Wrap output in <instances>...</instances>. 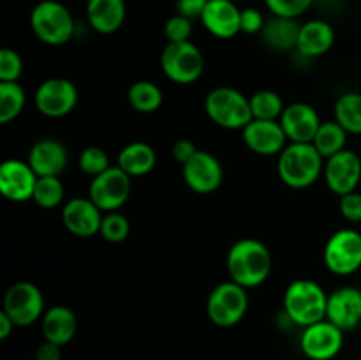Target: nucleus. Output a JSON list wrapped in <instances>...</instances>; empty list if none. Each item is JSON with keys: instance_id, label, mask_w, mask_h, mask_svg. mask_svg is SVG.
<instances>
[{"instance_id": "nucleus-16", "label": "nucleus", "mask_w": 361, "mask_h": 360, "mask_svg": "<svg viewBox=\"0 0 361 360\" xmlns=\"http://www.w3.org/2000/svg\"><path fill=\"white\" fill-rule=\"evenodd\" d=\"M104 212L90 198H71L62 208V222L67 232L80 239H90L101 232Z\"/></svg>"}, {"instance_id": "nucleus-34", "label": "nucleus", "mask_w": 361, "mask_h": 360, "mask_svg": "<svg viewBox=\"0 0 361 360\" xmlns=\"http://www.w3.org/2000/svg\"><path fill=\"white\" fill-rule=\"evenodd\" d=\"M78 166L81 172L94 179L111 168V162H109V155L101 147H87L78 155Z\"/></svg>"}, {"instance_id": "nucleus-4", "label": "nucleus", "mask_w": 361, "mask_h": 360, "mask_svg": "<svg viewBox=\"0 0 361 360\" xmlns=\"http://www.w3.org/2000/svg\"><path fill=\"white\" fill-rule=\"evenodd\" d=\"M204 113L215 126L242 131L252 120L250 99L233 87H215L204 97Z\"/></svg>"}, {"instance_id": "nucleus-31", "label": "nucleus", "mask_w": 361, "mask_h": 360, "mask_svg": "<svg viewBox=\"0 0 361 360\" xmlns=\"http://www.w3.org/2000/svg\"><path fill=\"white\" fill-rule=\"evenodd\" d=\"M249 99L252 119L256 120H279L286 108L282 95L277 94L275 90H268V88L257 90Z\"/></svg>"}, {"instance_id": "nucleus-40", "label": "nucleus", "mask_w": 361, "mask_h": 360, "mask_svg": "<svg viewBox=\"0 0 361 360\" xmlns=\"http://www.w3.org/2000/svg\"><path fill=\"white\" fill-rule=\"evenodd\" d=\"M208 0H176V13L189 20H201Z\"/></svg>"}, {"instance_id": "nucleus-6", "label": "nucleus", "mask_w": 361, "mask_h": 360, "mask_svg": "<svg viewBox=\"0 0 361 360\" xmlns=\"http://www.w3.org/2000/svg\"><path fill=\"white\" fill-rule=\"evenodd\" d=\"M247 309H249L247 289L231 279L215 286L208 295V320L221 328H231L238 325L245 318Z\"/></svg>"}, {"instance_id": "nucleus-3", "label": "nucleus", "mask_w": 361, "mask_h": 360, "mask_svg": "<svg viewBox=\"0 0 361 360\" xmlns=\"http://www.w3.org/2000/svg\"><path fill=\"white\" fill-rule=\"evenodd\" d=\"M282 306L293 325L305 328L326 318L328 293L312 279H296L286 288Z\"/></svg>"}, {"instance_id": "nucleus-36", "label": "nucleus", "mask_w": 361, "mask_h": 360, "mask_svg": "<svg viewBox=\"0 0 361 360\" xmlns=\"http://www.w3.org/2000/svg\"><path fill=\"white\" fill-rule=\"evenodd\" d=\"M23 73V60L13 48L0 49V81H18Z\"/></svg>"}, {"instance_id": "nucleus-2", "label": "nucleus", "mask_w": 361, "mask_h": 360, "mask_svg": "<svg viewBox=\"0 0 361 360\" xmlns=\"http://www.w3.org/2000/svg\"><path fill=\"white\" fill-rule=\"evenodd\" d=\"M277 173L291 189H307L324 172V157L312 143H288L277 155Z\"/></svg>"}, {"instance_id": "nucleus-28", "label": "nucleus", "mask_w": 361, "mask_h": 360, "mask_svg": "<svg viewBox=\"0 0 361 360\" xmlns=\"http://www.w3.org/2000/svg\"><path fill=\"white\" fill-rule=\"evenodd\" d=\"M348 131L337 120H326V122H321L319 129H317L316 136L312 140V145L326 161L328 157L344 150L345 143H348Z\"/></svg>"}, {"instance_id": "nucleus-13", "label": "nucleus", "mask_w": 361, "mask_h": 360, "mask_svg": "<svg viewBox=\"0 0 361 360\" xmlns=\"http://www.w3.org/2000/svg\"><path fill=\"white\" fill-rule=\"evenodd\" d=\"M324 182L338 198L358 191L361 186V159L356 152L344 148L324 161Z\"/></svg>"}, {"instance_id": "nucleus-29", "label": "nucleus", "mask_w": 361, "mask_h": 360, "mask_svg": "<svg viewBox=\"0 0 361 360\" xmlns=\"http://www.w3.org/2000/svg\"><path fill=\"white\" fill-rule=\"evenodd\" d=\"M335 120L349 134H361V94L360 92H344L338 95L334 106Z\"/></svg>"}, {"instance_id": "nucleus-39", "label": "nucleus", "mask_w": 361, "mask_h": 360, "mask_svg": "<svg viewBox=\"0 0 361 360\" xmlns=\"http://www.w3.org/2000/svg\"><path fill=\"white\" fill-rule=\"evenodd\" d=\"M264 23H267V20H264L263 13L259 9H256V7H245V9H242V14H240V30L243 34H261Z\"/></svg>"}, {"instance_id": "nucleus-44", "label": "nucleus", "mask_w": 361, "mask_h": 360, "mask_svg": "<svg viewBox=\"0 0 361 360\" xmlns=\"http://www.w3.org/2000/svg\"><path fill=\"white\" fill-rule=\"evenodd\" d=\"M360 191H361V186H360Z\"/></svg>"}, {"instance_id": "nucleus-17", "label": "nucleus", "mask_w": 361, "mask_h": 360, "mask_svg": "<svg viewBox=\"0 0 361 360\" xmlns=\"http://www.w3.org/2000/svg\"><path fill=\"white\" fill-rule=\"evenodd\" d=\"M242 136L247 148L254 154L263 155V157L279 155L289 143L279 120L252 119L242 129Z\"/></svg>"}, {"instance_id": "nucleus-12", "label": "nucleus", "mask_w": 361, "mask_h": 360, "mask_svg": "<svg viewBox=\"0 0 361 360\" xmlns=\"http://www.w3.org/2000/svg\"><path fill=\"white\" fill-rule=\"evenodd\" d=\"M344 346V330L326 318L303 328L300 335V348L310 360H331Z\"/></svg>"}, {"instance_id": "nucleus-7", "label": "nucleus", "mask_w": 361, "mask_h": 360, "mask_svg": "<svg viewBox=\"0 0 361 360\" xmlns=\"http://www.w3.org/2000/svg\"><path fill=\"white\" fill-rule=\"evenodd\" d=\"M161 69L176 85H192L204 71V59L194 42H168L161 53Z\"/></svg>"}, {"instance_id": "nucleus-43", "label": "nucleus", "mask_w": 361, "mask_h": 360, "mask_svg": "<svg viewBox=\"0 0 361 360\" xmlns=\"http://www.w3.org/2000/svg\"><path fill=\"white\" fill-rule=\"evenodd\" d=\"M14 327H16V325H14V321L11 320L9 316H7L6 313H4V311H0V339H7L11 335V332L14 330Z\"/></svg>"}, {"instance_id": "nucleus-37", "label": "nucleus", "mask_w": 361, "mask_h": 360, "mask_svg": "<svg viewBox=\"0 0 361 360\" xmlns=\"http://www.w3.org/2000/svg\"><path fill=\"white\" fill-rule=\"evenodd\" d=\"M190 35H192V20L178 13L166 20L164 37L168 39V42L190 41Z\"/></svg>"}, {"instance_id": "nucleus-8", "label": "nucleus", "mask_w": 361, "mask_h": 360, "mask_svg": "<svg viewBox=\"0 0 361 360\" xmlns=\"http://www.w3.org/2000/svg\"><path fill=\"white\" fill-rule=\"evenodd\" d=\"M323 260L335 275H351L361 268V233L355 228L337 229L324 244Z\"/></svg>"}, {"instance_id": "nucleus-22", "label": "nucleus", "mask_w": 361, "mask_h": 360, "mask_svg": "<svg viewBox=\"0 0 361 360\" xmlns=\"http://www.w3.org/2000/svg\"><path fill=\"white\" fill-rule=\"evenodd\" d=\"M335 44V28L326 20H309L302 23L296 52L314 60L326 55Z\"/></svg>"}, {"instance_id": "nucleus-14", "label": "nucleus", "mask_w": 361, "mask_h": 360, "mask_svg": "<svg viewBox=\"0 0 361 360\" xmlns=\"http://www.w3.org/2000/svg\"><path fill=\"white\" fill-rule=\"evenodd\" d=\"M183 182L196 194H210L221 187L224 169L221 161L207 150H197L192 159L182 166Z\"/></svg>"}, {"instance_id": "nucleus-26", "label": "nucleus", "mask_w": 361, "mask_h": 360, "mask_svg": "<svg viewBox=\"0 0 361 360\" xmlns=\"http://www.w3.org/2000/svg\"><path fill=\"white\" fill-rule=\"evenodd\" d=\"M155 164H157L155 148L145 141H130L118 152L116 157V166L123 169L130 179L148 175L154 172Z\"/></svg>"}, {"instance_id": "nucleus-42", "label": "nucleus", "mask_w": 361, "mask_h": 360, "mask_svg": "<svg viewBox=\"0 0 361 360\" xmlns=\"http://www.w3.org/2000/svg\"><path fill=\"white\" fill-rule=\"evenodd\" d=\"M60 348H62V346L44 341L42 344H39L37 352H35V360H60L62 359Z\"/></svg>"}, {"instance_id": "nucleus-21", "label": "nucleus", "mask_w": 361, "mask_h": 360, "mask_svg": "<svg viewBox=\"0 0 361 360\" xmlns=\"http://www.w3.org/2000/svg\"><path fill=\"white\" fill-rule=\"evenodd\" d=\"M27 161L37 176H60L69 161V154L62 141L42 138L32 145Z\"/></svg>"}, {"instance_id": "nucleus-41", "label": "nucleus", "mask_w": 361, "mask_h": 360, "mask_svg": "<svg viewBox=\"0 0 361 360\" xmlns=\"http://www.w3.org/2000/svg\"><path fill=\"white\" fill-rule=\"evenodd\" d=\"M197 150H200V148H196L194 141L187 140V138H180V140L175 141V145H173L171 154L173 157H175V161L183 166L189 159H192V155L196 154Z\"/></svg>"}, {"instance_id": "nucleus-33", "label": "nucleus", "mask_w": 361, "mask_h": 360, "mask_svg": "<svg viewBox=\"0 0 361 360\" xmlns=\"http://www.w3.org/2000/svg\"><path fill=\"white\" fill-rule=\"evenodd\" d=\"M130 233V222L122 212H106L104 217H102L101 232L99 235L106 240V242L111 244H120L123 240H127Z\"/></svg>"}, {"instance_id": "nucleus-1", "label": "nucleus", "mask_w": 361, "mask_h": 360, "mask_svg": "<svg viewBox=\"0 0 361 360\" xmlns=\"http://www.w3.org/2000/svg\"><path fill=\"white\" fill-rule=\"evenodd\" d=\"M271 263L270 249L257 239L236 240L226 256L229 279L245 289L263 284L270 277Z\"/></svg>"}, {"instance_id": "nucleus-24", "label": "nucleus", "mask_w": 361, "mask_h": 360, "mask_svg": "<svg viewBox=\"0 0 361 360\" xmlns=\"http://www.w3.org/2000/svg\"><path fill=\"white\" fill-rule=\"evenodd\" d=\"M41 332L44 341L66 346L78 332L76 314L67 306H53L44 311L41 318Z\"/></svg>"}, {"instance_id": "nucleus-9", "label": "nucleus", "mask_w": 361, "mask_h": 360, "mask_svg": "<svg viewBox=\"0 0 361 360\" xmlns=\"http://www.w3.org/2000/svg\"><path fill=\"white\" fill-rule=\"evenodd\" d=\"M2 311L16 327H30L44 314V296L34 282L18 281L4 295Z\"/></svg>"}, {"instance_id": "nucleus-11", "label": "nucleus", "mask_w": 361, "mask_h": 360, "mask_svg": "<svg viewBox=\"0 0 361 360\" xmlns=\"http://www.w3.org/2000/svg\"><path fill=\"white\" fill-rule=\"evenodd\" d=\"M78 88L67 78H48L37 87L34 104L41 115L48 119H62L78 104Z\"/></svg>"}, {"instance_id": "nucleus-15", "label": "nucleus", "mask_w": 361, "mask_h": 360, "mask_svg": "<svg viewBox=\"0 0 361 360\" xmlns=\"http://www.w3.org/2000/svg\"><path fill=\"white\" fill-rule=\"evenodd\" d=\"M37 180V173L32 169L28 161L7 159L0 164V193L14 203L32 200Z\"/></svg>"}, {"instance_id": "nucleus-23", "label": "nucleus", "mask_w": 361, "mask_h": 360, "mask_svg": "<svg viewBox=\"0 0 361 360\" xmlns=\"http://www.w3.org/2000/svg\"><path fill=\"white\" fill-rule=\"evenodd\" d=\"M127 16L126 0H88L87 20L92 30L109 35L122 28Z\"/></svg>"}, {"instance_id": "nucleus-19", "label": "nucleus", "mask_w": 361, "mask_h": 360, "mask_svg": "<svg viewBox=\"0 0 361 360\" xmlns=\"http://www.w3.org/2000/svg\"><path fill=\"white\" fill-rule=\"evenodd\" d=\"M326 320L341 330H355L361 325V289L356 286H341L328 293Z\"/></svg>"}, {"instance_id": "nucleus-10", "label": "nucleus", "mask_w": 361, "mask_h": 360, "mask_svg": "<svg viewBox=\"0 0 361 360\" xmlns=\"http://www.w3.org/2000/svg\"><path fill=\"white\" fill-rule=\"evenodd\" d=\"M130 176L118 166H111L101 175L94 176L88 186V198L102 212H116L130 196Z\"/></svg>"}, {"instance_id": "nucleus-30", "label": "nucleus", "mask_w": 361, "mask_h": 360, "mask_svg": "<svg viewBox=\"0 0 361 360\" xmlns=\"http://www.w3.org/2000/svg\"><path fill=\"white\" fill-rule=\"evenodd\" d=\"M27 104V94L18 81H0V124H9L20 116Z\"/></svg>"}, {"instance_id": "nucleus-18", "label": "nucleus", "mask_w": 361, "mask_h": 360, "mask_svg": "<svg viewBox=\"0 0 361 360\" xmlns=\"http://www.w3.org/2000/svg\"><path fill=\"white\" fill-rule=\"evenodd\" d=\"M279 122L289 143H312L323 120L312 104L300 101L286 106Z\"/></svg>"}, {"instance_id": "nucleus-32", "label": "nucleus", "mask_w": 361, "mask_h": 360, "mask_svg": "<svg viewBox=\"0 0 361 360\" xmlns=\"http://www.w3.org/2000/svg\"><path fill=\"white\" fill-rule=\"evenodd\" d=\"M63 184L60 176H39L32 201L41 208H56L63 200Z\"/></svg>"}, {"instance_id": "nucleus-5", "label": "nucleus", "mask_w": 361, "mask_h": 360, "mask_svg": "<svg viewBox=\"0 0 361 360\" xmlns=\"http://www.w3.org/2000/svg\"><path fill=\"white\" fill-rule=\"evenodd\" d=\"M35 37L48 46H62L73 39L76 23L73 13L59 0H41L30 13Z\"/></svg>"}, {"instance_id": "nucleus-35", "label": "nucleus", "mask_w": 361, "mask_h": 360, "mask_svg": "<svg viewBox=\"0 0 361 360\" xmlns=\"http://www.w3.org/2000/svg\"><path fill=\"white\" fill-rule=\"evenodd\" d=\"M316 0H264V6L268 7L274 16H284V18H295L298 20L302 14L312 7Z\"/></svg>"}, {"instance_id": "nucleus-27", "label": "nucleus", "mask_w": 361, "mask_h": 360, "mask_svg": "<svg viewBox=\"0 0 361 360\" xmlns=\"http://www.w3.org/2000/svg\"><path fill=\"white\" fill-rule=\"evenodd\" d=\"M127 101H129L130 108L137 113H155L162 106L164 101V95L159 85H155L154 81L148 80H140L134 81L133 85L127 90Z\"/></svg>"}, {"instance_id": "nucleus-38", "label": "nucleus", "mask_w": 361, "mask_h": 360, "mask_svg": "<svg viewBox=\"0 0 361 360\" xmlns=\"http://www.w3.org/2000/svg\"><path fill=\"white\" fill-rule=\"evenodd\" d=\"M341 215L349 222H361V191L344 194L338 200Z\"/></svg>"}, {"instance_id": "nucleus-20", "label": "nucleus", "mask_w": 361, "mask_h": 360, "mask_svg": "<svg viewBox=\"0 0 361 360\" xmlns=\"http://www.w3.org/2000/svg\"><path fill=\"white\" fill-rule=\"evenodd\" d=\"M242 9L233 0H208L201 16V23L208 34L217 39H231L240 32Z\"/></svg>"}, {"instance_id": "nucleus-25", "label": "nucleus", "mask_w": 361, "mask_h": 360, "mask_svg": "<svg viewBox=\"0 0 361 360\" xmlns=\"http://www.w3.org/2000/svg\"><path fill=\"white\" fill-rule=\"evenodd\" d=\"M300 27H302V23H298V20H295V18L274 16L271 14L259 35L264 44L274 52H296Z\"/></svg>"}]
</instances>
